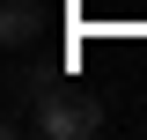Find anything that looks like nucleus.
Listing matches in <instances>:
<instances>
[{"label":"nucleus","instance_id":"obj_1","mask_svg":"<svg viewBox=\"0 0 147 140\" xmlns=\"http://www.w3.org/2000/svg\"><path fill=\"white\" fill-rule=\"evenodd\" d=\"M30 133H37V140H88V133H103V103H96L88 88L52 81V88L30 103Z\"/></svg>","mask_w":147,"mask_h":140},{"label":"nucleus","instance_id":"obj_2","mask_svg":"<svg viewBox=\"0 0 147 140\" xmlns=\"http://www.w3.org/2000/svg\"><path fill=\"white\" fill-rule=\"evenodd\" d=\"M0 37H7V44H37V37H44V7H37V0H7V7H0Z\"/></svg>","mask_w":147,"mask_h":140}]
</instances>
